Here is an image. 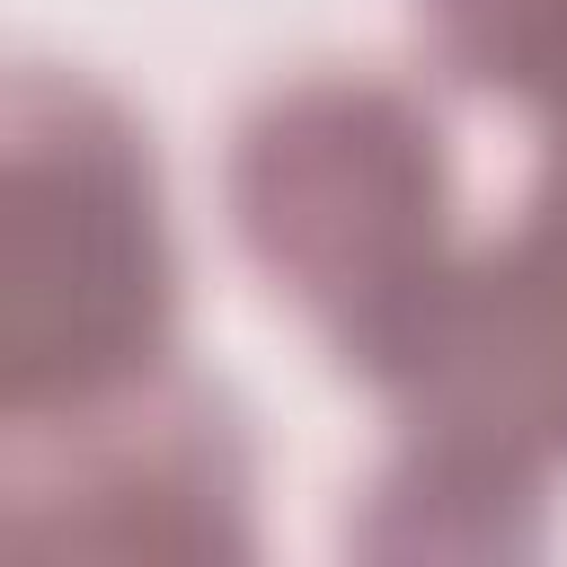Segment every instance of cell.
Listing matches in <instances>:
<instances>
[{"label": "cell", "instance_id": "3957f363", "mask_svg": "<svg viewBox=\"0 0 567 567\" xmlns=\"http://www.w3.org/2000/svg\"><path fill=\"white\" fill-rule=\"evenodd\" d=\"M425 443L470 452L487 470L532 478L567 452V159L549 151V186L532 213L470 266H443L425 319L381 372Z\"/></svg>", "mask_w": 567, "mask_h": 567}, {"label": "cell", "instance_id": "277c9868", "mask_svg": "<svg viewBox=\"0 0 567 567\" xmlns=\"http://www.w3.org/2000/svg\"><path fill=\"white\" fill-rule=\"evenodd\" d=\"M443 62L496 89H540V71L567 53V0H416Z\"/></svg>", "mask_w": 567, "mask_h": 567}, {"label": "cell", "instance_id": "6da1fadb", "mask_svg": "<svg viewBox=\"0 0 567 567\" xmlns=\"http://www.w3.org/2000/svg\"><path fill=\"white\" fill-rule=\"evenodd\" d=\"M168 337L159 186L133 124L53 71L0 106V399L18 416L133 390Z\"/></svg>", "mask_w": 567, "mask_h": 567}, {"label": "cell", "instance_id": "7a4b0ae2", "mask_svg": "<svg viewBox=\"0 0 567 567\" xmlns=\"http://www.w3.org/2000/svg\"><path fill=\"white\" fill-rule=\"evenodd\" d=\"M230 213L257 266L319 310L372 381L452 266L434 124L372 80H301L266 97L230 151Z\"/></svg>", "mask_w": 567, "mask_h": 567}]
</instances>
